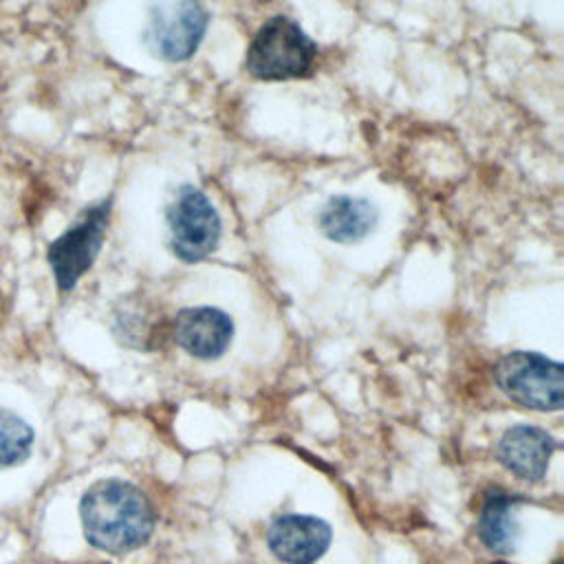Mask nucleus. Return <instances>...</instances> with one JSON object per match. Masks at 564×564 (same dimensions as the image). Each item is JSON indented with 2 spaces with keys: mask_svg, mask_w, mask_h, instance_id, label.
<instances>
[{
  "mask_svg": "<svg viewBox=\"0 0 564 564\" xmlns=\"http://www.w3.org/2000/svg\"><path fill=\"white\" fill-rule=\"evenodd\" d=\"M79 520L86 542L110 555L141 549L154 531L150 500L139 487L119 478L97 480L84 491Z\"/></svg>",
  "mask_w": 564,
  "mask_h": 564,
  "instance_id": "1",
  "label": "nucleus"
},
{
  "mask_svg": "<svg viewBox=\"0 0 564 564\" xmlns=\"http://www.w3.org/2000/svg\"><path fill=\"white\" fill-rule=\"evenodd\" d=\"M317 44L289 15L269 18L247 46L245 68L262 82L302 79L313 73Z\"/></svg>",
  "mask_w": 564,
  "mask_h": 564,
  "instance_id": "2",
  "label": "nucleus"
},
{
  "mask_svg": "<svg viewBox=\"0 0 564 564\" xmlns=\"http://www.w3.org/2000/svg\"><path fill=\"white\" fill-rule=\"evenodd\" d=\"M110 214H112V196H106L88 205L82 212V216L48 245L46 262L62 293L73 291L75 284L95 264L108 231Z\"/></svg>",
  "mask_w": 564,
  "mask_h": 564,
  "instance_id": "3",
  "label": "nucleus"
},
{
  "mask_svg": "<svg viewBox=\"0 0 564 564\" xmlns=\"http://www.w3.org/2000/svg\"><path fill=\"white\" fill-rule=\"evenodd\" d=\"M496 386L513 403L535 412H557L564 405V368L540 352L513 350L494 370Z\"/></svg>",
  "mask_w": 564,
  "mask_h": 564,
  "instance_id": "4",
  "label": "nucleus"
},
{
  "mask_svg": "<svg viewBox=\"0 0 564 564\" xmlns=\"http://www.w3.org/2000/svg\"><path fill=\"white\" fill-rule=\"evenodd\" d=\"M209 26V11L200 0H154L143 31L145 48L163 62L189 59Z\"/></svg>",
  "mask_w": 564,
  "mask_h": 564,
  "instance_id": "5",
  "label": "nucleus"
},
{
  "mask_svg": "<svg viewBox=\"0 0 564 564\" xmlns=\"http://www.w3.org/2000/svg\"><path fill=\"white\" fill-rule=\"evenodd\" d=\"M165 223L170 229V249L183 262H198L218 247L223 231L220 216L209 196L192 183L174 192L165 209Z\"/></svg>",
  "mask_w": 564,
  "mask_h": 564,
  "instance_id": "6",
  "label": "nucleus"
},
{
  "mask_svg": "<svg viewBox=\"0 0 564 564\" xmlns=\"http://www.w3.org/2000/svg\"><path fill=\"white\" fill-rule=\"evenodd\" d=\"M170 335L187 355L212 361L223 357L229 348L234 322L216 306H187L174 315Z\"/></svg>",
  "mask_w": 564,
  "mask_h": 564,
  "instance_id": "7",
  "label": "nucleus"
},
{
  "mask_svg": "<svg viewBox=\"0 0 564 564\" xmlns=\"http://www.w3.org/2000/svg\"><path fill=\"white\" fill-rule=\"evenodd\" d=\"M330 524L306 513H284L267 531V546L282 564H315L330 544Z\"/></svg>",
  "mask_w": 564,
  "mask_h": 564,
  "instance_id": "8",
  "label": "nucleus"
},
{
  "mask_svg": "<svg viewBox=\"0 0 564 564\" xmlns=\"http://www.w3.org/2000/svg\"><path fill=\"white\" fill-rule=\"evenodd\" d=\"M555 447V438L546 430L518 423L502 432L496 454L500 465L516 478L538 482L546 476Z\"/></svg>",
  "mask_w": 564,
  "mask_h": 564,
  "instance_id": "9",
  "label": "nucleus"
},
{
  "mask_svg": "<svg viewBox=\"0 0 564 564\" xmlns=\"http://www.w3.org/2000/svg\"><path fill=\"white\" fill-rule=\"evenodd\" d=\"M379 223V209L364 196L337 194L330 196L317 216V227L324 238L339 245L364 240Z\"/></svg>",
  "mask_w": 564,
  "mask_h": 564,
  "instance_id": "10",
  "label": "nucleus"
},
{
  "mask_svg": "<svg viewBox=\"0 0 564 564\" xmlns=\"http://www.w3.org/2000/svg\"><path fill=\"white\" fill-rule=\"evenodd\" d=\"M112 333L128 348L154 350L163 344L167 324L150 302L128 297L112 313Z\"/></svg>",
  "mask_w": 564,
  "mask_h": 564,
  "instance_id": "11",
  "label": "nucleus"
},
{
  "mask_svg": "<svg viewBox=\"0 0 564 564\" xmlns=\"http://www.w3.org/2000/svg\"><path fill=\"white\" fill-rule=\"evenodd\" d=\"M518 505L520 498L502 489H491L485 494L478 513V538L491 553L509 555L516 551L520 538V527L516 518Z\"/></svg>",
  "mask_w": 564,
  "mask_h": 564,
  "instance_id": "12",
  "label": "nucleus"
},
{
  "mask_svg": "<svg viewBox=\"0 0 564 564\" xmlns=\"http://www.w3.org/2000/svg\"><path fill=\"white\" fill-rule=\"evenodd\" d=\"M33 427L15 412L0 408V469L24 463L33 449Z\"/></svg>",
  "mask_w": 564,
  "mask_h": 564,
  "instance_id": "13",
  "label": "nucleus"
}]
</instances>
